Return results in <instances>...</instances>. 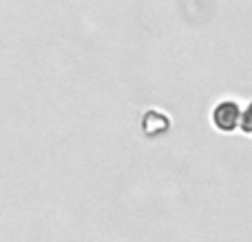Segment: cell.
I'll return each mask as SVG.
<instances>
[{
	"label": "cell",
	"instance_id": "obj_1",
	"mask_svg": "<svg viewBox=\"0 0 252 242\" xmlns=\"http://www.w3.org/2000/svg\"><path fill=\"white\" fill-rule=\"evenodd\" d=\"M213 124L223 133H230L239 127L248 131V107H241L235 100H221L213 107Z\"/></svg>",
	"mask_w": 252,
	"mask_h": 242
}]
</instances>
